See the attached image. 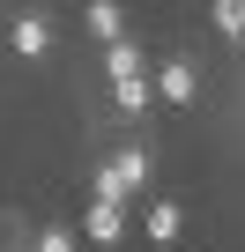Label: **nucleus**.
I'll list each match as a JSON object with an SVG mask.
<instances>
[{
	"mask_svg": "<svg viewBox=\"0 0 245 252\" xmlns=\"http://www.w3.org/2000/svg\"><path fill=\"white\" fill-rule=\"evenodd\" d=\"M8 45H15L23 60H45V52H52V23H45V15H15V30H8Z\"/></svg>",
	"mask_w": 245,
	"mask_h": 252,
	"instance_id": "obj_1",
	"label": "nucleus"
},
{
	"mask_svg": "<svg viewBox=\"0 0 245 252\" xmlns=\"http://www.w3.org/2000/svg\"><path fill=\"white\" fill-rule=\"evenodd\" d=\"M193 89H201L193 60H164V74H156V96H171V104H193Z\"/></svg>",
	"mask_w": 245,
	"mask_h": 252,
	"instance_id": "obj_2",
	"label": "nucleus"
},
{
	"mask_svg": "<svg viewBox=\"0 0 245 252\" xmlns=\"http://www.w3.org/2000/svg\"><path fill=\"white\" fill-rule=\"evenodd\" d=\"M82 230H89L97 245H119V230H127V215H119V200H89V215H82Z\"/></svg>",
	"mask_w": 245,
	"mask_h": 252,
	"instance_id": "obj_3",
	"label": "nucleus"
},
{
	"mask_svg": "<svg viewBox=\"0 0 245 252\" xmlns=\"http://www.w3.org/2000/svg\"><path fill=\"white\" fill-rule=\"evenodd\" d=\"M111 171H119V186L134 193V186H149V171H156V156H149V149H119V163H111Z\"/></svg>",
	"mask_w": 245,
	"mask_h": 252,
	"instance_id": "obj_4",
	"label": "nucleus"
},
{
	"mask_svg": "<svg viewBox=\"0 0 245 252\" xmlns=\"http://www.w3.org/2000/svg\"><path fill=\"white\" fill-rule=\"evenodd\" d=\"M178 230H186V208H178V200H156V208H149V237H156V245H171Z\"/></svg>",
	"mask_w": 245,
	"mask_h": 252,
	"instance_id": "obj_5",
	"label": "nucleus"
},
{
	"mask_svg": "<svg viewBox=\"0 0 245 252\" xmlns=\"http://www.w3.org/2000/svg\"><path fill=\"white\" fill-rule=\"evenodd\" d=\"M104 67H111V82H141V45H127V37H119V45L104 52Z\"/></svg>",
	"mask_w": 245,
	"mask_h": 252,
	"instance_id": "obj_6",
	"label": "nucleus"
},
{
	"mask_svg": "<svg viewBox=\"0 0 245 252\" xmlns=\"http://www.w3.org/2000/svg\"><path fill=\"white\" fill-rule=\"evenodd\" d=\"M89 30L119 45V30H127V15H119V8H111V0H97V8H89Z\"/></svg>",
	"mask_w": 245,
	"mask_h": 252,
	"instance_id": "obj_7",
	"label": "nucleus"
},
{
	"mask_svg": "<svg viewBox=\"0 0 245 252\" xmlns=\"http://www.w3.org/2000/svg\"><path fill=\"white\" fill-rule=\"evenodd\" d=\"M149 96H156V89H149V74H141V82H111V104H119V111H141Z\"/></svg>",
	"mask_w": 245,
	"mask_h": 252,
	"instance_id": "obj_8",
	"label": "nucleus"
},
{
	"mask_svg": "<svg viewBox=\"0 0 245 252\" xmlns=\"http://www.w3.org/2000/svg\"><path fill=\"white\" fill-rule=\"evenodd\" d=\"M215 30H223V37L245 30V0H215Z\"/></svg>",
	"mask_w": 245,
	"mask_h": 252,
	"instance_id": "obj_9",
	"label": "nucleus"
},
{
	"mask_svg": "<svg viewBox=\"0 0 245 252\" xmlns=\"http://www.w3.org/2000/svg\"><path fill=\"white\" fill-rule=\"evenodd\" d=\"M37 252H74V237H67V230H45V237H37Z\"/></svg>",
	"mask_w": 245,
	"mask_h": 252,
	"instance_id": "obj_10",
	"label": "nucleus"
}]
</instances>
